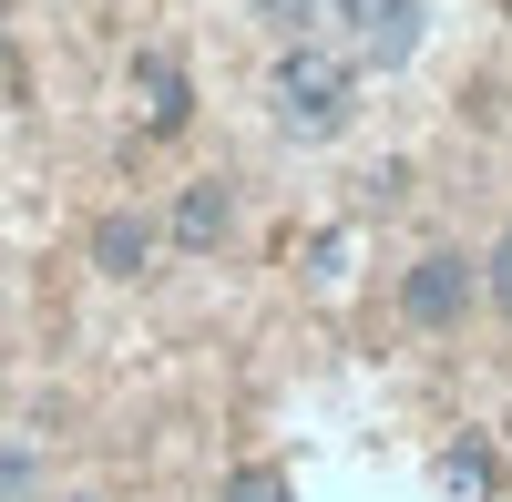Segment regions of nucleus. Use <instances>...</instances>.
I'll return each mask as SVG.
<instances>
[{
    "label": "nucleus",
    "mask_w": 512,
    "mask_h": 502,
    "mask_svg": "<svg viewBox=\"0 0 512 502\" xmlns=\"http://www.w3.org/2000/svg\"><path fill=\"white\" fill-rule=\"evenodd\" d=\"M359 62L338 52V41H287V52H267V123L287 144H338L359 123Z\"/></svg>",
    "instance_id": "1"
},
{
    "label": "nucleus",
    "mask_w": 512,
    "mask_h": 502,
    "mask_svg": "<svg viewBox=\"0 0 512 502\" xmlns=\"http://www.w3.org/2000/svg\"><path fill=\"white\" fill-rule=\"evenodd\" d=\"M472 308H482V257L472 246H420V257L400 267V318L420 328V339H451Z\"/></svg>",
    "instance_id": "2"
},
{
    "label": "nucleus",
    "mask_w": 512,
    "mask_h": 502,
    "mask_svg": "<svg viewBox=\"0 0 512 502\" xmlns=\"http://www.w3.org/2000/svg\"><path fill=\"white\" fill-rule=\"evenodd\" d=\"M420 31H431V0H349L338 11V52L359 72H400L420 52Z\"/></svg>",
    "instance_id": "3"
},
{
    "label": "nucleus",
    "mask_w": 512,
    "mask_h": 502,
    "mask_svg": "<svg viewBox=\"0 0 512 502\" xmlns=\"http://www.w3.org/2000/svg\"><path fill=\"white\" fill-rule=\"evenodd\" d=\"M154 226H164V246H185V257H216V246L236 236V185H226V175H195Z\"/></svg>",
    "instance_id": "4"
},
{
    "label": "nucleus",
    "mask_w": 512,
    "mask_h": 502,
    "mask_svg": "<svg viewBox=\"0 0 512 502\" xmlns=\"http://www.w3.org/2000/svg\"><path fill=\"white\" fill-rule=\"evenodd\" d=\"M154 246H164V226L144 216V205H103V226H93V267H103L113 287L154 277Z\"/></svg>",
    "instance_id": "5"
},
{
    "label": "nucleus",
    "mask_w": 512,
    "mask_h": 502,
    "mask_svg": "<svg viewBox=\"0 0 512 502\" xmlns=\"http://www.w3.org/2000/svg\"><path fill=\"white\" fill-rule=\"evenodd\" d=\"M134 93H144V134H185V123H195V72L175 52H144L134 62Z\"/></svg>",
    "instance_id": "6"
},
{
    "label": "nucleus",
    "mask_w": 512,
    "mask_h": 502,
    "mask_svg": "<svg viewBox=\"0 0 512 502\" xmlns=\"http://www.w3.org/2000/svg\"><path fill=\"white\" fill-rule=\"evenodd\" d=\"M338 11H349V0H256V31L277 41H338Z\"/></svg>",
    "instance_id": "7"
},
{
    "label": "nucleus",
    "mask_w": 512,
    "mask_h": 502,
    "mask_svg": "<svg viewBox=\"0 0 512 502\" xmlns=\"http://www.w3.org/2000/svg\"><path fill=\"white\" fill-rule=\"evenodd\" d=\"M52 462H41V441H0V502H41Z\"/></svg>",
    "instance_id": "8"
},
{
    "label": "nucleus",
    "mask_w": 512,
    "mask_h": 502,
    "mask_svg": "<svg viewBox=\"0 0 512 502\" xmlns=\"http://www.w3.org/2000/svg\"><path fill=\"white\" fill-rule=\"evenodd\" d=\"M441 482H451L461 502H492L502 472H492V451H482V441H451V451H441Z\"/></svg>",
    "instance_id": "9"
},
{
    "label": "nucleus",
    "mask_w": 512,
    "mask_h": 502,
    "mask_svg": "<svg viewBox=\"0 0 512 502\" xmlns=\"http://www.w3.org/2000/svg\"><path fill=\"white\" fill-rule=\"evenodd\" d=\"M482 308H492V318L512 328V226L492 236V257H482Z\"/></svg>",
    "instance_id": "10"
},
{
    "label": "nucleus",
    "mask_w": 512,
    "mask_h": 502,
    "mask_svg": "<svg viewBox=\"0 0 512 502\" xmlns=\"http://www.w3.org/2000/svg\"><path fill=\"white\" fill-rule=\"evenodd\" d=\"M226 502H287V472L277 462H236L226 472Z\"/></svg>",
    "instance_id": "11"
},
{
    "label": "nucleus",
    "mask_w": 512,
    "mask_h": 502,
    "mask_svg": "<svg viewBox=\"0 0 512 502\" xmlns=\"http://www.w3.org/2000/svg\"><path fill=\"white\" fill-rule=\"evenodd\" d=\"M62 502H103V492H62Z\"/></svg>",
    "instance_id": "12"
}]
</instances>
